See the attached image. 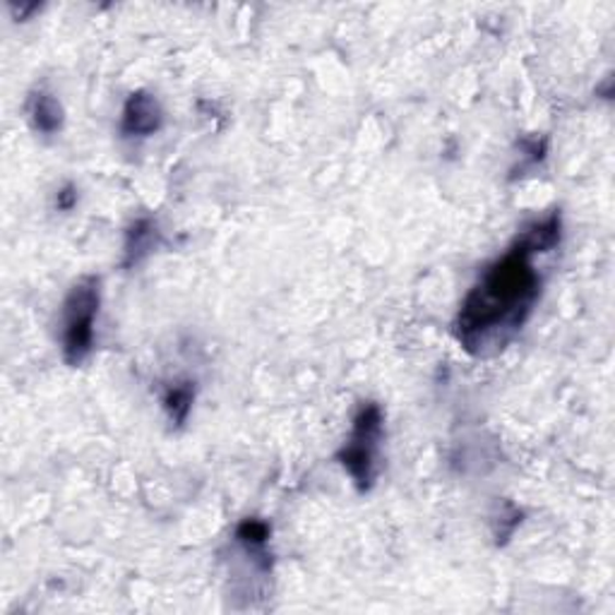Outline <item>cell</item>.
Here are the masks:
<instances>
[{"mask_svg": "<svg viewBox=\"0 0 615 615\" xmlns=\"http://www.w3.org/2000/svg\"><path fill=\"white\" fill-rule=\"evenodd\" d=\"M558 241L560 215L553 212L524 229L507 253L483 272L457 317V339L469 353L491 357L522 329L541 293V277L531 257L548 253Z\"/></svg>", "mask_w": 615, "mask_h": 615, "instance_id": "cell-1", "label": "cell"}, {"mask_svg": "<svg viewBox=\"0 0 615 615\" xmlns=\"http://www.w3.org/2000/svg\"><path fill=\"white\" fill-rule=\"evenodd\" d=\"M383 441V409L369 401L353 419V431L345 447L337 453L341 467L357 483L359 491H369L377 477V449Z\"/></svg>", "mask_w": 615, "mask_h": 615, "instance_id": "cell-3", "label": "cell"}, {"mask_svg": "<svg viewBox=\"0 0 615 615\" xmlns=\"http://www.w3.org/2000/svg\"><path fill=\"white\" fill-rule=\"evenodd\" d=\"M99 313V279L82 277L70 289L63 305V359L68 365H80L94 347V321Z\"/></svg>", "mask_w": 615, "mask_h": 615, "instance_id": "cell-2", "label": "cell"}, {"mask_svg": "<svg viewBox=\"0 0 615 615\" xmlns=\"http://www.w3.org/2000/svg\"><path fill=\"white\" fill-rule=\"evenodd\" d=\"M161 109L154 97L145 92H137L128 99L123 109V121H121V133L125 137H149L161 128Z\"/></svg>", "mask_w": 615, "mask_h": 615, "instance_id": "cell-4", "label": "cell"}, {"mask_svg": "<svg viewBox=\"0 0 615 615\" xmlns=\"http://www.w3.org/2000/svg\"><path fill=\"white\" fill-rule=\"evenodd\" d=\"M29 116H32L34 128H37L44 135H53L63 125L61 104H58L51 94H46V92L34 94L29 101Z\"/></svg>", "mask_w": 615, "mask_h": 615, "instance_id": "cell-5", "label": "cell"}, {"mask_svg": "<svg viewBox=\"0 0 615 615\" xmlns=\"http://www.w3.org/2000/svg\"><path fill=\"white\" fill-rule=\"evenodd\" d=\"M164 405H167L169 417L176 423H183L188 419V411H191L193 405V387L191 383H181V385H173L167 397H164Z\"/></svg>", "mask_w": 615, "mask_h": 615, "instance_id": "cell-7", "label": "cell"}, {"mask_svg": "<svg viewBox=\"0 0 615 615\" xmlns=\"http://www.w3.org/2000/svg\"><path fill=\"white\" fill-rule=\"evenodd\" d=\"M157 243V227L149 219H140L128 231L125 241V265H135Z\"/></svg>", "mask_w": 615, "mask_h": 615, "instance_id": "cell-6", "label": "cell"}]
</instances>
